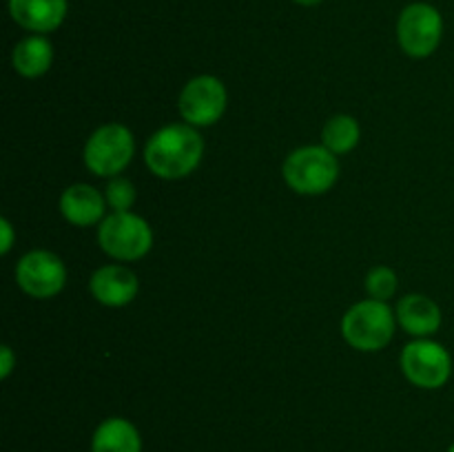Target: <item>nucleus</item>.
I'll use <instances>...</instances> for the list:
<instances>
[{"instance_id": "1", "label": "nucleus", "mask_w": 454, "mask_h": 452, "mask_svg": "<svg viewBox=\"0 0 454 452\" xmlns=\"http://www.w3.org/2000/svg\"><path fill=\"white\" fill-rule=\"evenodd\" d=\"M204 158V140L195 127L173 122L158 129L145 144V164L160 180H184Z\"/></svg>"}, {"instance_id": "2", "label": "nucleus", "mask_w": 454, "mask_h": 452, "mask_svg": "<svg viewBox=\"0 0 454 452\" xmlns=\"http://www.w3.org/2000/svg\"><path fill=\"white\" fill-rule=\"evenodd\" d=\"M397 315L388 301L362 300L341 317V335L350 348L359 353H380L393 341Z\"/></svg>"}, {"instance_id": "3", "label": "nucleus", "mask_w": 454, "mask_h": 452, "mask_svg": "<svg viewBox=\"0 0 454 452\" xmlns=\"http://www.w3.org/2000/svg\"><path fill=\"white\" fill-rule=\"evenodd\" d=\"M284 182L300 195H324L340 180V160L322 144L291 151L282 167Z\"/></svg>"}, {"instance_id": "4", "label": "nucleus", "mask_w": 454, "mask_h": 452, "mask_svg": "<svg viewBox=\"0 0 454 452\" xmlns=\"http://www.w3.org/2000/svg\"><path fill=\"white\" fill-rule=\"evenodd\" d=\"M98 244L118 261H137L153 248L149 222L133 211H111L98 224Z\"/></svg>"}, {"instance_id": "5", "label": "nucleus", "mask_w": 454, "mask_h": 452, "mask_svg": "<svg viewBox=\"0 0 454 452\" xmlns=\"http://www.w3.org/2000/svg\"><path fill=\"white\" fill-rule=\"evenodd\" d=\"M136 155V137L120 122L98 127L84 144V167L98 177H115L131 164Z\"/></svg>"}, {"instance_id": "6", "label": "nucleus", "mask_w": 454, "mask_h": 452, "mask_svg": "<svg viewBox=\"0 0 454 452\" xmlns=\"http://www.w3.org/2000/svg\"><path fill=\"white\" fill-rule=\"evenodd\" d=\"M399 368L412 386L421 390H439L452 377V355L443 344L428 339H412L399 355Z\"/></svg>"}, {"instance_id": "7", "label": "nucleus", "mask_w": 454, "mask_h": 452, "mask_svg": "<svg viewBox=\"0 0 454 452\" xmlns=\"http://www.w3.org/2000/svg\"><path fill=\"white\" fill-rule=\"evenodd\" d=\"M399 47L406 56L428 58L443 40V16L434 4L412 3L403 7L397 20Z\"/></svg>"}, {"instance_id": "8", "label": "nucleus", "mask_w": 454, "mask_h": 452, "mask_svg": "<svg viewBox=\"0 0 454 452\" xmlns=\"http://www.w3.org/2000/svg\"><path fill=\"white\" fill-rule=\"evenodd\" d=\"M229 106V91L215 75H195L182 87L177 111L186 124L195 129L220 122Z\"/></svg>"}, {"instance_id": "9", "label": "nucleus", "mask_w": 454, "mask_h": 452, "mask_svg": "<svg viewBox=\"0 0 454 452\" xmlns=\"http://www.w3.org/2000/svg\"><path fill=\"white\" fill-rule=\"evenodd\" d=\"M16 282L34 300H51L67 286V266L56 253L35 248L25 253L16 266Z\"/></svg>"}, {"instance_id": "10", "label": "nucleus", "mask_w": 454, "mask_h": 452, "mask_svg": "<svg viewBox=\"0 0 454 452\" xmlns=\"http://www.w3.org/2000/svg\"><path fill=\"white\" fill-rule=\"evenodd\" d=\"M89 292L98 304L106 308L129 306L140 292V279L129 266L106 264L100 266L89 279Z\"/></svg>"}, {"instance_id": "11", "label": "nucleus", "mask_w": 454, "mask_h": 452, "mask_svg": "<svg viewBox=\"0 0 454 452\" xmlns=\"http://www.w3.org/2000/svg\"><path fill=\"white\" fill-rule=\"evenodd\" d=\"M397 323L415 339H428L437 335L443 323V313L437 301L421 292H411L397 301Z\"/></svg>"}, {"instance_id": "12", "label": "nucleus", "mask_w": 454, "mask_h": 452, "mask_svg": "<svg viewBox=\"0 0 454 452\" xmlns=\"http://www.w3.org/2000/svg\"><path fill=\"white\" fill-rule=\"evenodd\" d=\"M69 3L67 0H9V16L31 34H51L65 22Z\"/></svg>"}, {"instance_id": "13", "label": "nucleus", "mask_w": 454, "mask_h": 452, "mask_svg": "<svg viewBox=\"0 0 454 452\" xmlns=\"http://www.w3.org/2000/svg\"><path fill=\"white\" fill-rule=\"evenodd\" d=\"M106 198L91 184H71L60 195V213L69 224L96 226L106 217Z\"/></svg>"}, {"instance_id": "14", "label": "nucleus", "mask_w": 454, "mask_h": 452, "mask_svg": "<svg viewBox=\"0 0 454 452\" xmlns=\"http://www.w3.org/2000/svg\"><path fill=\"white\" fill-rule=\"evenodd\" d=\"M91 452H142L140 430L124 417H109L93 430Z\"/></svg>"}, {"instance_id": "15", "label": "nucleus", "mask_w": 454, "mask_h": 452, "mask_svg": "<svg viewBox=\"0 0 454 452\" xmlns=\"http://www.w3.org/2000/svg\"><path fill=\"white\" fill-rule=\"evenodd\" d=\"M12 65L22 78H40L53 65V44L47 35L29 34L18 40L12 51Z\"/></svg>"}, {"instance_id": "16", "label": "nucleus", "mask_w": 454, "mask_h": 452, "mask_svg": "<svg viewBox=\"0 0 454 452\" xmlns=\"http://www.w3.org/2000/svg\"><path fill=\"white\" fill-rule=\"evenodd\" d=\"M359 140H362V129L357 120L348 113L333 115L322 129V146H326L337 158L350 153L359 144Z\"/></svg>"}, {"instance_id": "17", "label": "nucleus", "mask_w": 454, "mask_h": 452, "mask_svg": "<svg viewBox=\"0 0 454 452\" xmlns=\"http://www.w3.org/2000/svg\"><path fill=\"white\" fill-rule=\"evenodd\" d=\"M364 286H366V292L371 300L388 301L390 297H395V292H397V286H399L397 273H395L390 266H384V264L375 266V269L368 270Z\"/></svg>"}, {"instance_id": "18", "label": "nucleus", "mask_w": 454, "mask_h": 452, "mask_svg": "<svg viewBox=\"0 0 454 452\" xmlns=\"http://www.w3.org/2000/svg\"><path fill=\"white\" fill-rule=\"evenodd\" d=\"M105 198L111 211H131L137 199V191L129 177L115 175L109 177V182H106Z\"/></svg>"}, {"instance_id": "19", "label": "nucleus", "mask_w": 454, "mask_h": 452, "mask_svg": "<svg viewBox=\"0 0 454 452\" xmlns=\"http://www.w3.org/2000/svg\"><path fill=\"white\" fill-rule=\"evenodd\" d=\"M0 233H3L0 253H3V255H7V253L13 248V242H16V230H13L12 222H9L7 217H3V220H0Z\"/></svg>"}, {"instance_id": "20", "label": "nucleus", "mask_w": 454, "mask_h": 452, "mask_svg": "<svg viewBox=\"0 0 454 452\" xmlns=\"http://www.w3.org/2000/svg\"><path fill=\"white\" fill-rule=\"evenodd\" d=\"M13 368H16V355H13L9 346H3L0 348V379H9Z\"/></svg>"}, {"instance_id": "21", "label": "nucleus", "mask_w": 454, "mask_h": 452, "mask_svg": "<svg viewBox=\"0 0 454 452\" xmlns=\"http://www.w3.org/2000/svg\"><path fill=\"white\" fill-rule=\"evenodd\" d=\"M293 3L301 4V7H315V4L324 3V0H293Z\"/></svg>"}, {"instance_id": "22", "label": "nucleus", "mask_w": 454, "mask_h": 452, "mask_svg": "<svg viewBox=\"0 0 454 452\" xmlns=\"http://www.w3.org/2000/svg\"><path fill=\"white\" fill-rule=\"evenodd\" d=\"M446 452H454V441L450 443V446H448V450Z\"/></svg>"}]
</instances>
